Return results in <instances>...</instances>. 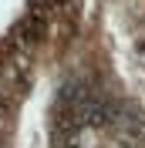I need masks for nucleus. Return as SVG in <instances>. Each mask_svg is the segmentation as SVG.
<instances>
[{"label":"nucleus","mask_w":145,"mask_h":148,"mask_svg":"<svg viewBox=\"0 0 145 148\" xmlns=\"http://www.w3.org/2000/svg\"><path fill=\"white\" fill-rule=\"evenodd\" d=\"M17 34L24 37L27 44H34V40H41V34H44V20H41V14H34V10H30L27 17H24V20L17 24Z\"/></svg>","instance_id":"f257e3e1"}]
</instances>
